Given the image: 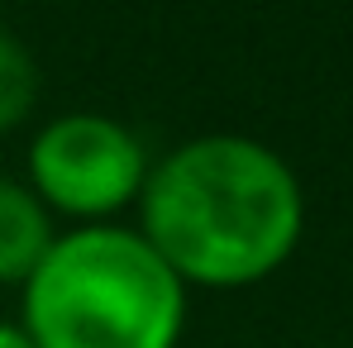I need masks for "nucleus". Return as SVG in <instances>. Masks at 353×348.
Segmentation results:
<instances>
[{
	"instance_id": "nucleus-5",
	"label": "nucleus",
	"mask_w": 353,
	"mask_h": 348,
	"mask_svg": "<svg viewBox=\"0 0 353 348\" xmlns=\"http://www.w3.org/2000/svg\"><path fill=\"white\" fill-rule=\"evenodd\" d=\"M39 96H43V72L34 53L10 29H0V134L34 115Z\"/></svg>"
},
{
	"instance_id": "nucleus-3",
	"label": "nucleus",
	"mask_w": 353,
	"mask_h": 348,
	"mask_svg": "<svg viewBox=\"0 0 353 348\" xmlns=\"http://www.w3.org/2000/svg\"><path fill=\"white\" fill-rule=\"evenodd\" d=\"M29 191L48 215H72L81 225H110L124 205H139L148 181L143 139L101 110H72L48 119L29 143Z\"/></svg>"
},
{
	"instance_id": "nucleus-4",
	"label": "nucleus",
	"mask_w": 353,
	"mask_h": 348,
	"mask_svg": "<svg viewBox=\"0 0 353 348\" xmlns=\"http://www.w3.org/2000/svg\"><path fill=\"white\" fill-rule=\"evenodd\" d=\"M53 238L58 229L43 201L24 181L0 172V287H24L29 272L53 248Z\"/></svg>"
},
{
	"instance_id": "nucleus-1",
	"label": "nucleus",
	"mask_w": 353,
	"mask_h": 348,
	"mask_svg": "<svg viewBox=\"0 0 353 348\" xmlns=\"http://www.w3.org/2000/svg\"><path fill=\"white\" fill-rule=\"evenodd\" d=\"M305 191L248 134H201L163 153L139 196V234L186 287H253L301 243Z\"/></svg>"
},
{
	"instance_id": "nucleus-2",
	"label": "nucleus",
	"mask_w": 353,
	"mask_h": 348,
	"mask_svg": "<svg viewBox=\"0 0 353 348\" xmlns=\"http://www.w3.org/2000/svg\"><path fill=\"white\" fill-rule=\"evenodd\" d=\"M19 291L34 348H176L186 329V282L119 225L58 234Z\"/></svg>"
},
{
	"instance_id": "nucleus-6",
	"label": "nucleus",
	"mask_w": 353,
	"mask_h": 348,
	"mask_svg": "<svg viewBox=\"0 0 353 348\" xmlns=\"http://www.w3.org/2000/svg\"><path fill=\"white\" fill-rule=\"evenodd\" d=\"M0 348H34V344H29V334L19 325H5L0 320Z\"/></svg>"
}]
</instances>
